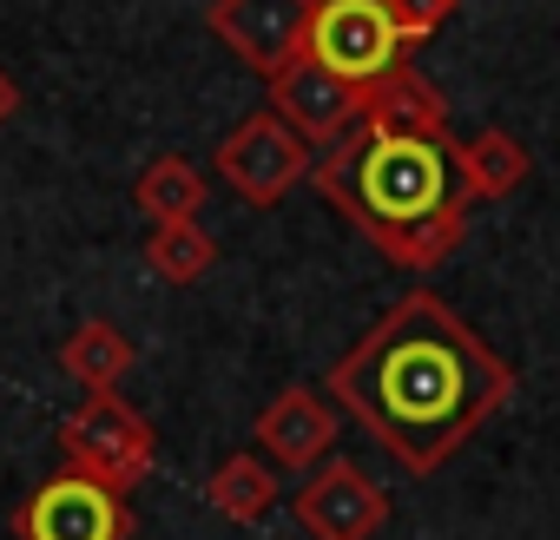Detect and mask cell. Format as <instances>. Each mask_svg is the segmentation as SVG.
I'll return each mask as SVG.
<instances>
[{
  "mask_svg": "<svg viewBox=\"0 0 560 540\" xmlns=\"http://www.w3.org/2000/svg\"><path fill=\"white\" fill-rule=\"evenodd\" d=\"M60 455H67L73 474L106 481L113 494H132L159 468V435H152V422L132 402L86 396L73 415H60Z\"/></svg>",
  "mask_w": 560,
  "mask_h": 540,
  "instance_id": "3957f363",
  "label": "cell"
},
{
  "mask_svg": "<svg viewBox=\"0 0 560 540\" xmlns=\"http://www.w3.org/2000/svg\"><path fill=\"white\" fill-rule=\"evenodd\" d=\"M145 263H152L159 284H198L205 270L218 263V237H211L205 224H152Z\"/></svg>",
  "mask_w": 560,
  "mask_h": 540,
  "instance_id": "2e32d148",
  "label": "cell"
},
{
  "mask_svg": "<svg viewBox=\"0 0 560 540\" xmlns=\"http://www.w3.org/2000/svg\"><path fill=\"white\" fill-rule=\"evenodd\" d=\"M264 86H270V113L284 119L304 145H337V139L363 119V86H350V80L324 73L311 54H304V60H291L284 73H270Z\"/></svg>",
  "mask_w": 560,
  "mask_h": 540,
  "instance_id": "9c48e42d",
  "label": "cell"
},
{
  "mask_svg": "<svg viewBox=\"0 0 560 540\" xmlns=\"http://www.w3.org/2000/svg\"><path fill=\"white\" fill-rule=\"evenodd\" d=\"M218 178L244 198V204H257V211H270V204H284L304 178H311V145L277 119L270 106H257L250 119H237L231 132H224V145H218Z\"/></svg>",
  "mask_w": 560,
  "mask_h": 540,
  "instance_id": "277c9868",
  "label": "cell"
},
{
  "mask_svg": "<svg viewBox=\"0 0 560 540\" xmlns=\"http://www.w3.org/2000/svg\"><path fill=\"white\" fill-rule=\"evenodd\" d=\"M317 191L396 263V270H442L462 250L468 198L455 178V139H389L350 126L311 165Z\"/></svg>",
  "mask_w": 560,
  "mask_h": 540,
  "instance_id": "7a4b0ae2",
  "label": "cell"
},
{
  "mask_svg": "<svg viewBox=\"0 0 560 540\" xmlns=\"http://www.w3.org/2000/svg\"><path fill=\"white\" fill-rule=\"evenodd\" d=\"M514 363L462 324L448 297L409 291L330 363L324 389L402 474L422 481L514 402Z\"/></svg>",
  "mask_w": 560,
  "mask_h": 540,
  "instance_id": "6da1fadb",
  "label": "cell"
},
{
  "mask_svg": "<svg viewBox=\"0 0 560 540\" xmlns=\"http://www.w3.org/2000/svg\"><path fill=\"white\" fill-rule=\"evenodd\" d=\"M311 8L317 0H211L205 27L250 67V73H284L291 60H304L311 40Z\"/></svg>",
  "mask_w": 560,
  "mask_h": 540,
  "instance_id": "52a82bcc",
  "label": "cell"
},
{
  "mask_svg": "<svg viewBox=\"0 0 560 540\" xmlns=\"http://www.w3.org/2000/svg\"><path fill=\"white\" fill-rule=\"evenodd\" d=\"M132 363H139L132 337H126L119 324H106V317H86V324L60 343V369H67L86 396H119V383L132 376Z\"/></svg>",
  "mask_w": 560,
  "mask_h": 540,
  "instance_id": "4fadbf2b",
  "label": "cell"
},
{
  "mask_svg": "<svg viewBox=\"0 0 560 540\" xmlns=\"http://www.w3.org/2000/svg\"><path fill=\"white\" fill-rule=\"evenodd\" d=\"M14 113H21V80H14L8 67H0V126H8Z\"/></svg>",
  "mask_w": 560,
  "mask_h": 540,
  "instance_id": "ac0fdd59",
  "label": "cell"
},
{
  "mask_svg": "<svg viewBox=\"0 0 560 540\" xmlns=\"http://www.w3.org/2000/svg\"><path fill=\"white\" fill-rule=\"evenodd\" d=\"M357 126L389 132V139H435V145L455 139V132H448V99H442V86H435L429 73H416L409 60L363 86V119H357Z\"/></svg>",
  "mask_w": 560,
  "mask_h": 540,
  "instance_id": "8fae6325",
  "label": "cell"
},
{
  "mask_svg": "<svg viewBox=\"0 0 560 540\" xmlns=\"http://www.w3.org/2000/svg\"><path fill=\"white\" fill-rule=\"evenodd\" d=\"M132 204H139L152 224H198V211H205V172H198L191 159L165 152V159H152V165L139 172Z\"/></svg>",
  "mask_w": 560,
  "mask_h": 540,
  "instance_id": "5bb4252c",
  "label": "cell"
},
{
  "mask_svg": "<svg viewBox=\"0 0 560 540\" xmlns=\"http://www.w3.org/2000/svg\"><path fill=\"white\" fill-rule=\"evenodd\" d=\"M534 159L527 145L508 132V126H481L475 139H455V178H462V198H514L527 185Z\"/></svg>",
  "mask_w": 560,
  "mask_h": 540,
  "instance_id": "7c38bea8",
  "label": "cell"
},
{
  "mask_svg": "<svg viewBox=\"0 0 560 540\" xmlns=\"http://www.w3.org/2000/svg\"><path fill=\"white\" fill-rule=\"evenodd\" d=\"M14 533L21 540H132V501L113 494L106 481L60 468L47 488L27 494V507L14 514Z\"/></svg>",
  "mask_w": 560,
  "mask_h": 540,
  "instance_id": "8992f818",
  "label": "cell"
},
{
  "mask_svg": "<svg viewBox=\"0 0 560 540\" xmlns=\"http://www.w3.org/2000/svg\"><path fill=\"white\" fill-rule=\"evenodd\" d=\"M455 8H462V0H383V14H389V27H396V40H402V60H409L422 40H435V34L455 21Z\"/></svg>",
  "mask_w": 560,
  "mask_h": 540,
  "instance_id": "e0dca14e",
  "label": "cell"
},
{
  "mask_svg": "<svg viewBox=\"0 0 560 540\" xmlns=\"http://www.w3.org/2000/svg\"><path fill=\"white\" fill-rule=\"evenodd\" d=\"M205 501H211V514H224L237 527H257L277 507V474L264 468V455H224L205 481Z\"/></svg>",
  "mask_w": 560,
  "mask_h": 540,
  "instance_id": "9a60e30c",
  "label": "cell"
},
{
  "mask_svg": "<svg viewBox=\"0 0 560 540\" xmlns=\"http://www.w3.org/2000/svg\"><path fill=\"white\" fill-rule=\"evenodd\" d=\"M304 54L324 73L350 80V86H370L389 67H402V40H396V27L383 14V0H317Z\"/></svg>",
  "mask_w": 560,
  "mask_h": 540,
  "instance_id": "5b68a950",
  "label": "cell"
},
{
  "mask_svg": "<svg viewBox=\"0 0 560 540\" xmlns=\"http://www.w3.org/2000/svg\"><path fill=\"white\" fill-rule=\"evenodd\" d=\"M337 422H343V415H337L330 396L291 383V389H277V396L264 402V415H257V448H264V461H277V468H317V461L337 448Z\"/></svg>",
  "mask_w": 560,
  "mask_h": 540,
  "instance_id": "30bf717a",
  "label": "cell"
},
{
  "mask_svg": "<svg viewBox=\"0 0 560 540\" xmlns=\"http://www.w3.org/2000/svg\"><path fill=\"white\" fill-rule=\"evenodd\" d=\"M291 507H298V527H304L311 540H370V533H383V520H389V494H383L357 461H324V468L291 494Z\"/></svg>",
  "mask_w": 560,
  "mask_h": 540,
  "instance_id": "ba28073f",
  "label": "cell"
}]
</instances>
